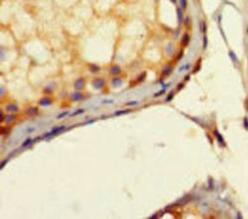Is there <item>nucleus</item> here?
I'll list each match as a JSON object with an SVG mask.
<instances>
[{
    "instance_id": "f257e3e1",
    "label": "nucleus",
    "mask_w": 248,
    "mask_h": 219,
    "mask_svg": "<svg viewBox=\"0 0 248 219\" xmlns=\"http://www.w3.org/2000/svg\"><path fill=\"white\" fill-rule=\"evenodd\" d=\"M65 129H66V126H64V125H62V126H56V127H54L53 129H51L50 132L45 134V135L43 136V138H47V137H51V136L58 135V134H60L61 132H63Z\"/></svg>"
},
{
    "instance_id": "f03ea898",
    "label": "nucleus",
    "mask_w": 248,
    "mask_h": 219,
    "mask_svg": "<svg viewBox=\"0 0 248 219\" xmlns=\"http://www.w3.org/2000/svg\"><path fill=\"white\" fill-rule=\"evenodd\" d=\"M91 84L94 89H101V88H103V86L105 85V79H103L101 77H96L92 80Z\"/></svg>"
},
{
    "instance_id": "7ed1b4c3",
    "label": "nucleus",
    "mask_w": 248,
    "mask_h": 219,
    "mask_svg": "<svg viewBox=\"0 0 248 219\" xmlns=\"http://www.w3.org/2000/svg\"><path fill=\"white\" fill-rule=\"evenodd\" d=\"M84 85H85V80H84V77L78 78V79L75 81V83H74V87H75V90H78V91L84 89Z\"/></svg>"
},
{
    "instance_id": "20e7f679",
    "label": "nucleus",
    "mask_w": 248,
    "mask_h": 219,
    "mask_svg": "<svg viewBox=\"0 0 248 219\" xmlns=\"http://www.w3.org/2000/svg\"><path fill=\"white\" fill-rule=\"evenodd\" d=\"M5 111L8 113H16L19 111V107L15 103H8L5 106Z\"/></svg>"
},
{
    "instance_id": "39448f33",
    "label": "nucleus",
    "mask_w": 248,
    "mask_h": 219,
    "mask_svg": "<svg viewBox=\"0 0 248 219\" xmlns=\"http://www.w3.org/2000/svg\"><path fill=\"white\" fill-rule=\"evenodd\" d=\"M52 103H53V100H52V98L48 97V96L42 97L41 99L39 100V105H41V106H44V107L50 106V105H51Z\"/></svg>"
},
{
    "instance_id": "423d86ee",
    "label": "nucleus",
    "mask_w": 248,
    "mask_h": 219,
    "mask_svg": "<svg viewBox=\"0 0 248 219\" xmlns=\"http://www.w3.org/2000/svg\"><path fill=\"white\" fill-rule=\"evenodd\" d=\"M213 135H214V137L216 138V140H217V142L221 145V146H225V141L224 139H223V137H222V135L216 130V129H214V131H213Z\"/></svg>"
},
{
    "instance_id": "0eeeda50",
    "label": "nucleus",
    "mask_w": 248,
    "mask_h": 219,
    "mask_svg": "<svg viewBox=\"0 0 248 219\" xmlns=\"http://www.w3.org/2000/svg\"><path fill=\"white\" fill-rule=\"evenodd\" d=\"M120 72H121V67H119L118 65H113V66H111L110 70H109V73L112 74V76H118Z\"/></svg>"
},
{
    "instance_id": "6e6552de",
    "label": "nucleus",
    "mask_w": 248,
    "mask_h": 219,
    "mask_svg": "<svg viewBox=\"0 0 248 219\" xmlns=\"http://www.w3.org/2000/svg\"><path fill=\"white\" fill-rule=\"evenodd\" d=\"M190 40H191V37H190L189 33L183 34L182 39H181V44H182L183 47H187L189 43H190Z\"/></svg>"
},
{
    "instance_id": "1a4fd4ad",
    "label": "nucleus",
    "mask_w": 248,
    "mask_h": 219,
    "mask_svg": "<svg viewBox=\"0 0 248 219\" xmlns=\"http://www.w3.org/2000/svg\"><path fill=\"white\" fill-rule=\"evenodd\" d=\"M38 113H39V109L37 106H31L26 110V114L29 116H34V115H37Z\"/></svg>"
},
{
    "instance_id": "9d476101",
    "label": "nucleus",
    "mask_w": 248,
    "mask_h": 219,
    "mask_svg": "<svg viewBox=\"0 0 248 219\" xmlns=\"http://www.w3.org/2000/svg\"><path fill=\"white\" fill-rule=\"evenodd\" d=\"M82 97H84V94L80 91H76L70 94V99L74 101H80V99H82Z\"/></svg>"
},
{
    "instance_id": "9b49d317",
    "label": "nucleus",
    "mask_w": 248,
    "mask_h": 219,
    "mask_svg": "<svg viewBox=\"0 0 248 219\" xmlns=\"http://www.w3.org/2000/svg\"><path fill=\"white\" fill-rule=\"evenodd\" d=\"M89 72H92V73H97V72H100V67H99L97 65H94V64L89 65Z\"/></svg>"
},
{
    "instance_id": "f8f14e48",
    "label": "nucleus",
    "mask_w": 248,
    "mask_h": 219,
    "mask_svg": "<svg viewBox=\"0 0 248 219\" xmlns=\"http://www.w3.org/2000/svg\"><path fill=\"white\" fill-rule=\"evenodd\" d=\"M177 17H178L179 24H182L183 19H184V13H183V9L181 7H177Z\"/></svg>"
},
{
    "instance_id": "ddd939ff",
    "label": "nucleus",
    "mask_w": 248,
    "mask_h": 219,
    "mask_svg": "<svg viewBox=\"0 0 248 219\" xmlns=\"http://www.w3.org/2000/svg\"><path fill=\"white\" fill-rule=\"evenodd\" d=\"M173 72V67L172 66H167L166 67H164L163 72H162V76H169Z\"/></svg>"
},
{
    "instance_id": "4468645a",
    "label": "nucleus",
    "mask_w": 248,
    "mask_h": 219,
    "mask_svg": "<svg viewBox=\"0 0 248 219\" xmlns=\"http://www.w3.org/2000/svg\"><path fill=\"white\" fill-rule=\"evenodd\" d=\"M111 84H112L114 87H118L122 84V79L120 77H113L111 79Z\"/></svg>"
},
{
    "instance_id": "2eb2a0df",
    "label": "nucleus",
    "mask_w": 248,
    "mask_h": 219,
    "mask_svg": "<svg viewBox=\"0 0 248 219\" xmlns=\"http://www.w3.org/2000/svg\"><path fill=\"white\" fill-rule=\"evenodd\" d=\"M15 118H16V116L13 115L12 113H10V115H6V116H5V122H6V123H10V122L14 121Z\"/></svg>"
},
{
    "instance_id": "dca6fc26",
    "label": "nucleus",
    "mask_w": 248,
    "mask_h": 219,
    "mask_svg": "<svg viewBox=\"0 0 248 219\" xmlns=\"http://www.w3.org/2000/svg\"><path fill=\"white\" fill-rule=\"evenodd\" d=\"M131 110L130 109H125V110H117L116 112L114 113V115L115 116H119V115H123V114H127V113H129Z\"/></svg>"
},
{
    "instance_id": "f3484780",
    "label": "nucleus",
    "mask_w": 248,
    "mask_h": 219,
    "mask_svg": "<svg viewBox=\"0 0 248 219\" xmlns=\"http://www.w3.org/2000/svg\"><path fill=\"white\" fill-rule=\"evenodd\" d=\"M229 57H230V59H231V61H232L233 62H238V57H236L235 53L232 52V51H229Z\"/></svg>"
},
{
    "instance_id": "a211bd4d",
    "label": "nucleus",
    "mask_w": 248,
    "mask_h": 219,
    "mask_svg": "<svg viewBox=\"0 0 248 219\" xmlns=\"http://www.w3.org/2000/svg\"><path fill=\"white\" fill-rule=\"evenodd\" d=\"M146 76H147L146 72H142L140 76L137 77V82H138V83H140V82H142V81H144V79L146 78Z\"/></svg>"
},
{
    "instance_id": "6ab92c4d",
    "label": "nucleus",
    "mask_w": 248,
    "mask_h": 219,
    "mask_svg": "<svg viewBox=\"0 0 248 219\" xmlns=\"http://www.w3.org/2000/svg\"><path fill=\"white\" fill-rule=\"evenodd\" d=\"M200 30H201V33H203V34L206 32V24L205 21H202V22L200 23Z\"/></svg>"
},
{
    "instance_id": "aec40b11",
    "label": "nucleus",
    "mask_w": 248,
    "mask_h": 219,
    "mask_svg": "<svg viewBox=\"0 0 248 219\" xmlns=\"http://www.w3.org/2000/svg\"><path fill=\"white\" fill-rule=\"evenodd\" d=\"M179 2H180V7H181L183 10L187 9L188 0H179Z\"/></svg>"
},
{
    "instance_id": "412c9836",
    "label": "nucleus",
    "mask_w": 248,
    "mask_h": 219,
    "mask_svg": "<svg viewBox=\"0 0 248 219\" xmlns=\"http://www.w3.org/2000/svg\"><path fill=\"white\" fill-rule=\"evenodd\" d=\"M32 142H33V140H32V139H31V138H27L23 142V144H22V147H27V146H29V145H31V144H32Z\"/></svg>"
},
{
    "instance_id": "4be33fe9",
    "label": "nucleus",
    "mask_w": 248,
    "mask_h": 219,
    "mask_svg": "<svg viewBox=\"0 0 248 219\" xmlns=\"http://www.w3.org/2000/svg\"><path fill=\"white\" fill-rule=\"evenodd\" d=\"M201 59H200L199 61H197V67H195L194 68V71H192V72L194 73H196V72H197L200 70H201Z\"/></svg>"
},
{
    "instance_id": "5701e85b",
    "label": "nucleus",
    "mask_w": 248,
    "mask_h": 219,
    "mask_svg": "<svg viewBox=\"0 0 248 219\" xmlns=\"http://www.w3.org/2000/svg\"><path fill=\"white\" fill-rule=\"evenodd\" d=\"M190 67H191V66H190V64H186V65H183L182 67L179 68V72H182L183 71H188V70L190 68Z\"/></svg>"
},
{
    "instance_id": "b1692460",
    "label": "nucleus",
    "mask_w": 248,
    "mask_h": 219,
    "mask_svg": "<svg viewBox=\"0 0 248 219\" xmlns=\"http://www.w3.org/2000/svg\"><path fill=\"white\" fill-rule=\"evenodd\" d=\"M206 47H207V37L205 35L203 36V41H202V48H203V50H206Z\"/></svg>"
},
{
    "instance_id": "393cba45",
    "label": "nucleus",
    "mask_w": 248,
    "mask_h": 219,
    "mask_svg": "<svg viewBox=\"0 0 248 219\" xmlns=\"http://www.w3.org/2000/svg\"><path fill=\"white\" fill-rule=\"evenodd\" d=\"M84 112V109H79V110H76L75 112H74V113H71V114H70V116H76V115L82 114Z\"/></svg>"
},
{
    "instance_id": "a878e982",
    "label": "nucleus",
    "mask_w": 248,
    "mask_h": 219,
    "mask_svg": "<svg viewBox=\"0 0 248 219\" xmlns=\"http://www.w3.org/2000/svg\"><path fill=\"white\" fill-rule=\"evenodd\" d=\"M70 114V112L69 111H65V112H63V113H61V114H59L58 116H57V118L58 119H61V118H63V117H65V116H67V115Z\"/></svg>"
},
{
    "instance_id": "bb28decb",
    "label": "nucleus",
    "mask_w": 248,
    "mask_h": 219,
    "mask_svg": "<svg viewBox=\"0 0 248 219\" xmlns=\"http://www.w3.org/2000/svg\"><path fill=\"white\" fill-rule=\"evenodd\" d=\"M243 125H244V127H245V129H246V130H248V119H247V117H245V118H244Z\"/></svg>"
},
{
    "instance_id": "cd10ccee",
    "label": "nucleus",
    "mask_w": 248,
    "mask_h": 219,
    "mask_svg": "<svg viewBox=\"0 0 248 219\" xmlns=\"http://www.w3.org/2000/svg\"><path fill=\"white\" fill-rule=\"evenodd\" d=\"M128 106H133V105H137L138 104V101H129L126 103Z\"/></svg>"
},
{
    "instance_id": "c85d7f7f",
    "label": "nucleus",
    "mask_w": 248,
    "mask_h": 219,
    "mask_svg": "<svg viewBox=\"0 0 248 219\" xmlns=\"http://www.w3.org/2000/svg\"><path fill=\"white\" fill-rule=\"evenodd\" d=\"M184 86H185V83H184V82H182V83H179L178 86H177V87H178V88H177V91H180L181 89H183V87H184Z\"/></svg>"
},
{
    "instance_id": "c756f323",
    "label": "nucleus",
    "mask_w": 248,
    "mask_h": 219,
    "mask_svg": "<svg viewBox=\"0 0 248 219\" xmlns=\"http://www.w3.org/2000/svg\"><path fill=\"white\" fill-rule=\"evenodd\" d=\"M7 162H8V160H7V159H6V160H4V161H3V162L1 163V165H0V170H2V169H3V168L5 167V165H6V164H7Z\"/></svg>"
},
{
    "instance_id": "7c9ffc66",
    "label": "nucleus",
    "mask_w": 248,
    "mask_h": 219,
    "mask_svg": "<svg viewBox=\"0 0 248 219\" xmlns=\"http://www.w3.org/2000/svg\"><path fill=\"white\" fill-rule=\"evenodd\" d=\"M165 89H166V88H164L163 90H160L159 92H157V93H155L154 97H158V96H160V95H161V94H163V93H164V92H165Z\"/></svg>"
},
{
    "instance_id": "2f4dec72",
    "label": "nucleus",
    "mask_w": 248,
    "mask_h": 219,
    "mask_svg": "<svg viewBox=\"0 0 248 219\" xmlns=\"http://www.w3.org/2000/svg\"><path fill=\"white\" fill-rule=\"evenodd\" d=\"M183 55H184V51L182 50V51H180V53H179V55H178L179 57H177V61H179V60H181V59H182V57H183Z\"/></svg>"
},
{
    "instance_id": "473e14b6",
    "label": "nucleus",
    "mask_w": 248,
    "mask_h": 219,
    "mask_svg": "<svg viewBox=\"0 0 248 219\" xmlns=\"http://www.w3.org/2000/svg\"><path fill=\"white\" fill-rule=\"evenodd\" d=\"M0 118H1V119H0V121H1V122L5 121V115H4V113H3L2 111H1V113H0Z\"/></svg>"
},
{
    "instance_id": "72a5a7b5",
    "label": "nucleus",
    "mask_w": 248,
    "mask_h": 219,
    "mask_svg": "<svg viewBox=\"0 0 248 219\" xmlns=\"http://www.w3.org/2000/svg\"><path fill=\"white\" fill-rule=\"evenodd\" d=\"M172 98H173V92H171V93L169 94V96H167L166 101H170V100H172Z\"/></svg>"
},
{
    "instance_id": "f704fd0d",
    "label": "nucleus",
    "mask_w": 248,
    "mask_h": 219,
    "mask_svg": "<svg viewBox=\"0 0 248 219\" xmlns=\"http://www.w3.org/2000/svg\"><path fill=\"white\" fill-rule=\"evenodd\" d=\"M103 103H106V104H111L113 103V100L112 99H106V100H103Z\"/></svg>"
},
{
    "instance_id": "c9c22d12",
    "label": "nucleus",
    "mask_w": 248,
    "mask_h": 219,
    "mask_svg": "<svg viewBox=\"0 0 248 219\" xmlns=\"http://www.w3.org/2000/svg\"><path fill=\"white\" fill-rule=\"evenodd\" d=\"M47 87H48V88H45V89H44V91H45V92H51L52 88H49V86H47Z\"/></svg>"
},
{
    "instance_id": "e433bc0d",
    "label": "nucleus",
    "mask_w": 248,
    "mask_h": 219,
    "mask_svg": "<svg viewBox=\"0 0 248 219\" xmlns=\"http://www.w3.org/2000/svg\"><path fill=\"white\" fill-rule=\"evenodd\" d=\"M189 78H190V76H186V77H185L184 79H185V80L187 81V80H189Z\"/></svg>"
},
{
    "instance_id": "4c0bfd02",
    "label": "nucleus",
    "mask_w": 248,
    "mask_h": 219,
    "mask_svg": "<svg viewBox=\"0 0 248 219\" xmlns=\"http://www.w3.org/2000/svg\"><path fill=\"white\" fill-rule=\"evenodd\" d=\"M170 1H171V2H172V3H174V4H176V3H177V1H178V0H170Z\"/></svg>"
}]
</instances>
